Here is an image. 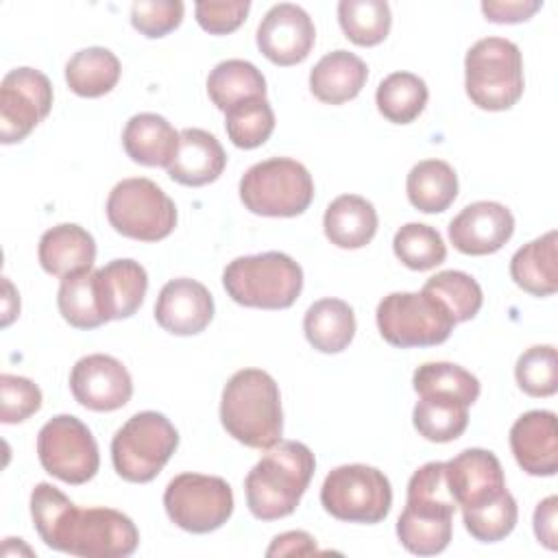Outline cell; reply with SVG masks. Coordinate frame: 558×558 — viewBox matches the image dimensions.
I'll return each mask as SVG.
<instances>
[{
	"mask_svg": "<svg viewBox=\"0 0 558 558\" xmlns=\"http://www.w3.org/2000/svg\"><path fill=\"white\" fill-rule=\"evenodd\" d=\"M31 517L48 547L72 556L126 558L140 543V532L126 514L113 508H78L48 482L33 488Z\"/></svg>",
	"mask_w": 558,
	"mask_h": 558,
	"instance_id": "obj_1",
	"label": "cell"
},
{
	"mask_svg": "<svg viewBox=\"0 0 558 558\" xmlns=\"http://www.w3.org/2000/svg\"><path fill=\"white\" fill-rule=\"evenodd\" d=\"M316 460L307 445L279 440L248 471L244 480L246 506L259 521H275L292 514L310 486Z\"/></svg>",
	"mask_w": 558,
	"mask_h": 558,
	"instance_id": "obj_2",
	"label": "cell"
},
{
	"mask_svg": "<svg viewBox=\"0 0 558 558\" xmlns=\"http://www.w3.org/2000/svg\"><path fill=\"white\" fill-rule=\"evenodd\" d=\"M220 423L231 438L251 449L281 440L283 412L277 381L262 368H242L222 388Z\"/></svg>",
	"mask_w": 558,
	"mask_h": 558,
	"instance_id": "obj_3",
	"label": "cell"
},
{
	"mask_svg": "<svg viewBox=\"0 0 558 558\" xmlns=\"http://www.w3.org/2000/svg\"><path fill=\"white\" fill-rule=\"evenodd\" d=\"M222 286L238 305L286 310L303 290V270L290 255L266 251L229 262Z\"/></svg>",
	"mask_w": 558,
	"mask_h": 558,
	"instance_id": "obj_4",
	"label": "cell"
},
{
	"mask_svg": "<svg viewBox=\"0 0 558 558\" xmlns=\"http://www.w3.org/2000/svg\"><path fill=\"white\" fill-rule=\"evenodd\" d=\"M464 87L484 111H506L523 96V59L517 44L504 37L475 41L464 57Z\"/></svg>",
	"mask_w": 558,
	"mask_h": 558,
	"instance_id": "obj_5",
	"label": "cell"
},
{
	"mask_svg": "<svg viewBox=\"0 0 558 558\" xmlns=\"http://www.w3.org/2000/svg\"><path fill=\"white\" fill-rule=\"evenodd\" d=\"M240 198L251 214L292 218L310 207L314 181L301 161L270 157L244 172L240 179Z\"/></svg>",
	"mask_w": 558,
	"mask_h": 558,
	"instance_id": "obj_6",
	"label": "cell"
},
{
	"mask_svg": "<svg viewBox=\"0 0 558 558\" xmlns=\"http://www.w3.org/2000/svg\"><path fill=\"white\" fill-rule=\"evenodd\" d=\"M179 447V432L159 412L133 414L111 440L116 473L133 484L155 480Z\"/></svg>",
	"mask_w": 558,
	"mask_h": 558,
	"instance_id": "obj_7",
	"label": "cell"
},
{
	"mask_svg": "<svg viewBox=\"0 0 558 558\" xmlns=\"http://www.w3.org/2000/svg\"><path fill=\"white\" fill-rule=\"evenodd\" d=\"M107 220L124 238L157 242L174 231L177 207L155 181L133 177L122 179L109 192Z\"/></svg>",
	"mask_w": 558,
	"mask_h": 558,
	"instance_id": "obj_8",
	"label": "cell"
},
{
	"mask_svg": "<svg viewBox=\"0 0 558 558\" xmlns=\"http://www.w3.org/2000/svg\"><path fill=\"white\" fill-rule=\"evenodd\" d=\"M320 504L338 521L379 523L392 506L388 477L368 464H342L329 471L320 488Z\"/></svg>",
	"mask_w": 558,
	"mask_h": 558,
	"instance_id": "obj_9",
	"label": "cell"
},
{
	"mask_svg": "<svg viewBox=\"0 0 558 558\" xmlns=\"http://www.w3.org/2000/svg\"><path fill=\"white\" fill-rule=\"evenodd\" d=\"M381 338L399 349L436 347L456 327L449 312L423 292H390L375 312Z\"/></svg>",
	"mask_w": 558,
	"mask_h": 558,
	"instance_id": "obj_10",
	"label": "cell"
},
{
	"mask_svg": "<svg viewBox=\"0 0 558 558\" xmlns=\"http://www.w3.org/2000/svg\"><path fill=\"white\" fill-rule=\"evenodd\" d=\"M163 508L177 527L192 534H207L229 521L233 490L218 475L181 473L166 486Z\"/></svg>",
	"mask_w": 558,
	"mask_h": 558,
	"instance_id": "obj_11",
	"label": "cell"
},
{
	"mask_svg": "<svg viewBox=\"0 0 558 558\" xmlns=\"http://www.w3.org/2000/svg\"><path fill=\"white\" fill-rule=\"evenodd\" d=\"M37 456L50 475L65 484L89 482L100 466V453L89 427L72 416H52L37 434Z\"/></svg>",
	"mask_w": 558,
	"mask_h": 558,
	"instance_id": "obj_12",
	"label": "cell"
},
{
	"mask_svg": "<svg viewBox=\"0 0 558 558\" xmlns=\"http://www.w3.org/2000/svg\"><path fill=\"white\" fill-rule=\"evenodd\" d=\"M52 107V85L35 68L11 70L0 85V140L22 142Z\"/></svg>",
	"mask_w": 558,
	"mask_h": 558,
	"instance_id": "obj_13",
	"label": "cell"
},
{
	"mask_svg": "<svg viewBox=\"0 0 558 558\" xmlns=\"http://www.w3.org/2000/svg\"><path fill=\"white\" fill-rule=\"evenodd\" d=\"M70 390L83 408L113 412L131 401L133 379L120 360L105 353H92L72 366Z\"/></svg>",
	"mask_w": 558,
	"mask_h": 558,
	"instance_id": "obj_14",
	"label": "cell"
},
{
	"mask_svg": "<svg viewBox=\"0 0 558 558\" xmlns=\"http://www.w3.org/2000/svg\"><path fill=\"white\" fill-rule=\"evenodd\" d=\"M316 28L305 9L292 2L275 4L257 26V48L275 65H296L307 59Z\"/></svg>",
	"mask_w": 558,
	"mask_h": 558,
	"instance_id": "obj_15",
	"label": "cell"
},
{
	"mask_svg": "<svg viewBox=\"0 0 558 558\" xmlns=\"http://www.w3.org/2000/svg\"><path fill=\"white\" fill-rule=\"evenodd\" d=\"M512 233V211L495 201L471 203L449 222V240L464 255L497 253Z\"/></svg>",
	"mask_w": 558,
	"mask_h": 558,
	"instance_id": "obj_16",
	"label": "cell"
},
{
	"mask_svg": "<svg viewBox=\"0 0 558 558\" xmlns=\"http://www.w3.org/2000/svg\"><path fill=\"white\" fill-rule=\"evenodd\" d=\"M447 480L456 504L462 510H473L497 499L506 488L501 462L493 451L464 449L445 462Z\"/></svg>",
	"mask_w": 558,
	"mask_h": 558,
	"instance_id": "obj_17",
	"label": "cell"
},
{
	"mask_svg": "<svg viewBox=\"0 0 558 558\" xmlns=\"http://www.w3.org/2000/svg\"><path fill=\"white\" fill-rule=\"evenodd\" d=\"M214 318V299L209 290L190 277L168 281L155 303V320L174 336L201 333Z\"/></svg>",
	"mask_w": 558,
	"mask_h": 558,
	"instance_id": "obj_18",
	"label": "cell"
},
{
	"mask_svg": "<svg viewBox=\"0 0 558 558\" xmlns=\"http://www.w3.org/2000/svg\"><path fill=\"white\" fill-rule=\"evenodd\" d=\"M510 449L530 475L549 477L558 471V427L549 410H530L510 427Z\"/></svg>",
	"mask_w": 558,
	"mask_h": 558,
	"instance_id": "obj_19",
	"label": "cell"
},
{
	"mask_svg": "<svg viewBox=\"0 0 558 558\" xmlns=\"http://www.w3.org/2000/svg\"><path fill=\"white\" fill-rule=\"evenodd\" d=\"M227 166V155L216 135L203 129H183L179 133V148L172 163L166 168L170 179L201 187L214 183Z\"/></svg>",
	"mask_w": 558,
	"mask_h": 558,
	"instance_id": "obj_20",
	"label": "cell"
},
{
	"mask_svg": "<svg viewBox=\"0 0 558 558\" xmlns=\"http://www.w3.org/2000/svg\"><path fill=\"white\" fill-rule=\"evenodd\" d=\"M100 310L107 320L133 316L148 290V275L135 259H113L96 270Z\"/></svg>",
	"mask_w": 558,
	"mask_h": 558,
	"instance_id": "obj_21",
	"label": "cell"
},
{
	"mask_svg": "<svg viewBox=\"0 0 558 558\" xmlns=\"http://www.w3.org/2000/svg\"><path fill=\"white\" fill-rule=\"evenodd\" d=\"M39 266L54 277H68L94 268L96 242L89 231L78 225L63 222L48 229L37 246Z\"/></svg>",
	"mask_w": 558,
	"mask_h": 558,
	"instance_id": "obj_22",
	"label": "cell"
},
{
	"mask_svg": "<svg viewBox=\"0 0 558 558\" xmlns=\"http://www.w3.org/2000/svg\"><path fill=\"white\" fill-rule=\"evenodd\" d=\"M124 153L142 166L168 168L179 148V131L157 113H135L122 131Z\"/></svg>",
	"mask_w": 558,
	"mask_h": 558,
	"instance_id": "obj_23",
	"label": "cell"
},
{
	"mask_svg": "<svg viewBox=\"0 0 558 558\" xmlns=\"http://www.w3.org/2000/svg\"><path fill=\"white\" fill-rule=\"evenodd\" d=\"M368 78L366 63L349 52H327L310 72V89L325 105H342L355 98Z\"/></svg>",
	"mask_w": 558,
	"mask_h": 558,
	"instance_id": "obj_24",
	"label": "cell"
},
{
	"mask_svg": "<svg viewBox=\"0 0 558 558\" xmlns=\"http://www.w3.org/2000/svg\"><path fill=\"white\" fill-rule=\"evenodd\" d=\"M323 229L338 248H362L377 231V211L364 196L342 194L327 205Z\"/></svg>",
	"mask_w": 558,
	"mask_h": 558,
	"instance_id": "obj_25",
	"label": "cell"
},
{
	"mask_svg": "<svg viewBox=\"0 0 558 558\" xmlns=\"http://www.w3.org/2000/svg\"><path fill=\"white\" fill-rule=\"evenodd\" d=\"M512 281L532 296H549L558 290L556 231L523 244L510 259Z\"/></svg>",
	"mask_w": 558,
	"mask_h": 558,
	"instance_id": "obj_26",
	"label": "cell"
},
{
	"mask_svg": "<svg viewBox=\"0 0 558 558\" xmlns=\"http://www.w3.org/2000/svg\"><path fill=\"white\" fill-rule=\"evenodd\" d=\"M303 331L316 351L340 353L355 336V314L342 299H320L307 307Z\"/></svg>",
	"mask_w": 558,
	"mask_h": 558,
	"instance_id": "obj_27",
	"label": "cell"
},
{
	"mask_svg": "<svg viewBox=\"0 0 558 558\" xmlns=\"http://www.w3.org/2000/svg\"><path fill=\"white\" fill-rule=\"evenodd\" d=\"M120 59L102 46H92L74 52L65 63L68 87L83 98L109 94L120 81Z\"/></svg>",
	"mask_w": 558,
	"mask_h": 558,
	"instance_id": "obj_28",
	"label": "cell"
},
{
	"mask_svg": "<svg viewBox=\"0 0 558 558\" xmlns=\"http://www.w3.org/2000/svg\"><path fill=\"white\" fill-rule=\"evenodd\" d=\"M405 192L418 211L440 214L458 196V174L442 159H423L408 172Z\"/></svg>",
	"mask_w": 558,
	"mask_h": 558,
	"instance_id": "obj_29",
	"label": "cell"
},
{
	"mask_svg": "<svg viewBox=\"0 0 558 558\" xmlns=\"http://www.w3.org/2000/svg\"><path fill=\"white\" fill-rule=\"evenodd\" d=\"M412 423L425 440L451 442L469 425V405L449 395H418Z\"/></svg>",
	"mask_w": 558,
	"mask_h": 558,
	"instance_id": "obj_30",
	"label": "cell"
},
{
	"mask_svg": "<svg viewBox=\"0 0 558 558\" xmlns=\"http://www.w3.org/2000/svg\"><path fill=\"white\" fill-rule=\"evenodd\" d=\"M207 94L220 111H227L242 100L266 98V78L251 61L227 59L209 72Z\"/></svg>",
	"mask_w": 558,
	"mask_h": 558,
	"instance_id": "obj_31",
	"label": "cell"
},
{
	"mask_svg": "<svg viewBox=\"0 0 558 558\" xmlns=\"http://www.w3.org/2000/svg\"><path fill=\"white\" fill-rule=\"evenodd\" d=\"M427 96L429 92L421 76L412 72H392L379 83L375 102L388 122L410 124L423 113Z\"/></svg>",
	"mask_w": 558,
	"mask_h": 558,
	"instance_id": "obj_32",
	"label": "cell"
},
{
	"mask_svg": "<svg viewBox=\"0 0 558 558\" xmlns=\"http://www.w3.org/2000/svg\"><path fill=\"white\" fill-rule=\"evenodd\" d=\"M57 305L63 320L76 329H96L107 323L100 310L94 268L63 277L57 292Z\"/></svg>",
	"mask_w": 558,
	"mask_h": 558,
	"instance_id": "obj_33",
	"label": "cell"
},
{
	"mask_svg": "<svg viewBox=\"0 0 558 558\" xmlns=\"http://www.w3.org/2000/svg\"><path fill=\"white\" fill-rule=\"evenodd\" d=\"M405 508L427 517H453L458 504L447 480L445 462H427L412 473Z\"/></svg>",
	"mask_w": 558,
	"mask_h": 558,
	"instance_id": "obj_34",
	"label": "cell"
},
{
	"mask_svg": "<svg viewBox=\"0 0 558 558\" xmlns=\"http://www.w3.org/2000/svg\"><path fill=\"white\" fill-rule=\"evenodd\" d=\"M421 292L438 301L449 312L456 325L475 318L484 301L480 283L462 270L436 272L425 281Z\"/></svg>",
	"mask_w": 558,
	"mask_h": 558,
	"instance_id": "obj_35",
	"label": "cell"
},
{
	"mask_svg": "<svg viewBox=\"0 0 558 558\" xmlns=\"http://www.w3.org/2000/svg\"><path fill=\"white\" fill-rule=\"evenodd\" d=\"M338 22L353 44L377 46L388 37L392 15L384 0H342L338 4Z\"/></svg>",
	"mask_w": 558,
	"mask_h": 558,
	"instance_id": "obj_36",
	"label": "cell"
},
{
	"mask_svg": "<svg viewBox=\"0 0 558 558\" xmlns=\"http://www.w3.org/2000/svg\"><path fill=\"white\" fill-rule=\"evenodd\" d=\"M416 395H449L466 405L480 397V381L466 368L451 362H425L412 375Z\"/></svg>",
	"mask_w": 558,
	"mask_h": 558,
	"instance_id": "obj_37",
	"label": "cell"
},
{
	"mask_svg": "<svg viewBox=\"0 0 558 558\" xmlns=\"http://www.w3.org/2000/svg\"><path fill=\"white\" fill-rule=\"evenodd\" d=\"M225 129L233 146L257 148L275 131V111L266 98H248L225 111Z\"/></svg>",
	"mask_w": 558,
	"mask_h": 558,
	"instance_id": "obj_38",
	"label": "cell"
},
{
	"mask_svg": "<svg viewBox=\"0 0 558 558\" xmlns=\"http://www.w3.org/2000/svg\"><path fill=\"white\" fill-rule=\"evenodd\" d=\"M397 259L410 270H429L445 262L447 246L440 233L423 222L403 225L392 240Z\"/></svg>",
	"mask_w": 558,
	"mask_h": 558,
	"instance_id": "obj_39",
	"label": "cell"
},
{
	"mask_svg": "<svg viewBox=\"0 0 558 558\" xmlns=\"http://www.w3.org/2000/svg\"><path fill=\"white\" fill-rule=\"evenodd\" d=\"M453 517H427L408 508L397 519V536L401 545L416 556H434L447 549L453 530Z\"/></svg>",
	"mask_w": 558,
	"mask_h": 558,
	"instance_id": "obj_40",
	"label": "cell"
},
{
	"mask_svg": "<svg viewBox=\"0 0 558 558\" xmlns=\"http://www.w3.org/2000/svg\"><path fill=\"white\" fill-rule=\"evenodd\" d=\"M519 519V508L514 497L504 490L497 499L486 506L462 510V521L466 532L480 543H497L506 538Z\"/></svg>",
	"mask_w": 558,
	"mask_h": 558,
	"instance_id": "obj_41",
	"label": "cell"
},
{
	"mask_svg": "<svg viewBox=\"0 0 558 558\" xmlns=\"http://www.w3.org/2000/svg\"><path fill=\"white\" fill-rule=\"evenodd\" d=\"M519 388L530 397H551L558 390V357L551 344L523 351L514 366Z\"/></svg>",
	"mask_w": 558,
	"mask_h": 558,
	"instance_id": "obj_42",
	"label": "cell"
},
{
	"mask_svg": "<svg viewBox=\"0 0 558 558\" xmlns=\"http://www.w3.org/2000/svg\"><path fill=\"white\" fill-rule=\"evenodd\" d=\"M41 408V390L28 377L0 375V421L22 423Z\"/></svg>",
	"mask_w": 558,
	"mask_h": 558,
	"instance_id": "obj_43",
	"label": "cell"
},
{
	"mask_svg": "<svg viewBox=\"0 0 558 558\" xmlns=\"http://www.w3.org/2000/svg\"><path fill=\"white\" fill-rule=\"evenodd\" d=\"M183 9L181 0H137L131 7V24L144 37L157 39L181 24Z\"/></svg>",
	"mask_w": 558,
	"mask_h": 558,
	"instance_id": "obj_44",
	"label": "cell"
},
{
	"mask_svg": "<svg viewBox=\"0 0 558 558\" xmlns=\"http://www.w3.org/2000/svg\"><path fill=\"white\" fill-rule=\"evenodd\" d=\"M248 9V0H203L196 2L194 13L203 31L211 35H227L233 33L246 20Z\"/></svg>",
	"mask_w": 558,
	"mask_h": 558,
	"instance_id": "obj_45",
	"label": "cell"
},
{
	"mask_svg": "<svg viewBox=\"0 0 558 558\" xmlns=\"http://www.w3.org/2000/svg\"><path fill=\"white\" fill-rule=\"evenodd\" d=\"M543 2L538 0H486L482 2V13L495 24H517L530 20Z\"/></svg>",
	"mask_w": 558,
	"mask_h": 558,
	"instance_id": "obj_46",
	"label": "cell"
},
{
	"mask_svg": "<svg viewBox=\"0 0 558 558\" xmlns=\"http://www.w3.org/2000/svg\"><path fill=\"white\" fill-rule=\"evenodd\" d=\"M556 512H558V497L549 495L547 499H543L536 510H534V534L538 538V543H543L547 549H556L558 547V538H556Z\"/></svg>",
	"mask_w": 558,
	"mask_h": 558,
	"instance_id": "obj_47",
	"label": "cell"
},
{
	"mask_svg": "<svg viewBox=\"0 0 558 558\" xmlns=\"http://www.w3.org/2000/svg\"><path fill=\"white\" fill-rule=\"evenodd\" d=\"M316 551V543L307 532L294 530V532H286L272 538L270 547L266 549V556H303V554H314Z\"/></svg>",
	"mask_w": 558,
	"mask_h": 558,
	"instance_id": "obj_48",
	"label": "cell"
}]
</instances>
